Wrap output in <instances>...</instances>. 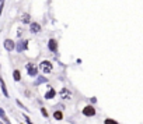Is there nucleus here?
<instances>
[{
    "mask_svg": "<svg viewBox=\"0 0 143 124\" xmlns=\"http://www.w3.org/2000/svg\"><path fill=\"white\" fill-rule=\"evenodd\" d=\"M41 82H46V78H44V77H39V78H38V80H37V82H35V84L38 85V84H41Z\"/></svg>",
    "mask_w": 143,
    "mask_h": 124,
    "instance_id": "nucleus-14",
    "label": "nucleus"
},
{
    "mask_svg": "<svg viewBox=\"0 0 143 124\" xmlns=\"http://www.w3.org/2000/svg\"><path fill=\"white\" fill-rule=\"evenodd\" d=\"M83 113H84V116H94L96 114V109H94L93 106H86V108L83 109Z\"/></svg>",
    "mask_w": 143,
    "mask_h": 124,
    "instance_id": "nucleus-2",
    "label": "nucleus"
},
{
    "mask_svg": "<svg viewBox=\"0 0 143 124\" xmlns=\"http://www.w3.org/2000/svg\"><path fill=\"white\" fill-rule=\"evenodd\" d=\"M41 112H42V114H44L45 117L48 116V112H46V110H45V109H41Z\"/></svg>",
    "mask_w": 143,
    "mask_h": 124,
    "instance_id": "nucleus-15",
    "label": "nucleus"
},
{
    "mask_svg": "<svg viewBox=\"0 0 143 124\" xmlns=\"http://www.w3.org/2000/svg\"><path fill=\"white\" fill-rule=\"evenodd\" d=\"M39 67H41V70L44 71V73H51L52 71V64H51V61H42V63L39 64Z\"/></svg>",
    "mask_w": 143,
    "mask_h": 124,
    "instance_id": "nucleus-1",
    "label": "nucleus"
},
{
    "mask_svg": "<svg viewBox=\"0 0 143 124\" xmlns=\"http://www.w3.org/2000/svg\"><path fill=\"white\" fill-rule=\"evenodd\" d=\"M48 47H49L51 52H56V50H58V43H56V40H55V39H51L49 43H48Z\"/></svg>",
    "mask_w": 143,
    "mask_h": 124,
    "instance_id": "nucleus-4",
    "label": "nucleus"
},
{
    "mask_svg": "<svg viewBox=\"0 0 143 124\" xmlns=\"http://www.w3.org/2000/svg\"><path fill=\"white\" fill-rule=\"evenodd\" d=\"M39 31H41V25H39V24H38V22H32V24H31V32H39Z\"/></svg>",
    "mask_w": 143,
    "mask_h": 124,
    "instance_id": "nucleus-6",
    "label": "nucleus"
},
{
    "mask_svg": "<svg viewBox=\"0 0 143 124\" xmlns=\"http://www.w3.org/2000/svg\"><path fill=\"white\" fill-rule=\"evenodd\" d=\"M27 70H28V74L31 75V77H35V75H37V73H38V70H37V68L34 67L31 63H28V64H27Z\"/></svg>",
    "mask_w": 143,
    "mask_h": 124,
    "instance_id": "nucleus-3",
    "label": "nucleus"
},
{
    "mask_svg": "<svg viewBox=\"0 0 143 124\" xmlns=\"http://www.w3.org/2000/svg\"><path fill=\"white\" fill-rule=\"evenodd\" d=\"M55 96V89H49V91L45 94V99H52Z\"/></svg>",
    "mask_w": 143,
    "mask_h": 124,
    "instance_id": "nucleus-8",
    "label": "nucleus"
},
{
    "mask_svg": "<svg viewBox=\"0 0 143 124\" xmlns=\"http://www.w3.org/2000/svg\"><path fill=\"white\" fill-rule=\"evenodd\" d=\"M2 89H3V94H4V96H9L7 89H6V84H4V81H3V80H2Z\"/></svg>",
    "mask_w": 143,
    "mask_h": 124,
    "instance_id": "nucleus-12",
    "label": "nucleus"
},
{
    "mask_svg": "<svg viewBox=\"0 0 143 124\" xmlns=\"http://www.w3.org/2000/svg\"><path fill=\"white\" fill-rule=\"evenodd\" d=\"M27 49V40H21V42L18 43V46H17V50L18 52H23Z\"/></svg>",
    "mask_w": 143,
    "mask_h": 124,
    "instance_id": "nucleus-7",
    "label": "nucleus"
},
{
    "mask_svg": "<svg viewBox=\"0 0 143 124\" xmlns=\"http://www.w3.org/2000/svg\"><path fill=\"white\" fill-rule=\"evenodd\" d=\"M4 47L7 50H13V49H14V42H13V40H10V39H6L4 40Z\"/></svg>",
    "mask_w": 143,
    "mask_h": 124,
    "instance_id": "nucleus-5",
    "label": "nucleus"
},
{
    "mask_svg": "<svg viewBox=\"0 0 143 124\" xmlns=\"http://www.w3.org/2000/svg\"><path fill=\"white\" fill-rule=\"evenodd\" d=\"M104 124H118V123L115 121V120H112V119H107V120H105V123H104Z\"/></svg>",
    "mask_w": 143,
    "mask_h": 124,
    "instance_id": "nucleus-13",
    "label": "nucleus"
},
{
    "mask_svg": "<svg viewBox=\"0 0 143 124\" xmlns=\"http://www.w3.org/2000/svg\"><path fill=\"white\" fill-rule=\"evenodd\" d=\"M21 21H23L24 24H28V22H30V14H24V15L21 17Z\"/></svg>",
    "mask_w": 143,
    "mask_h": 124,
    "instance_id": "nucleus-10",
    "label": "nucleus"
},
{
    "mask_svg": "<svg viewBox=\"0 0 143 124\" xmlns=\"http://www.w3.org/2000/svg\"><path fill=\"white\" fill-rule=\"evenodd\" d=\"M13 75H14V80H16V81H20V80H21V75H20V71H18V70H16Z\"/></svg>",
    "mask_w": 143,
    "mask_h": 124,
    "instance_id": "nucleus-11",
    "label": "nucleus"
},
{
    "mask_svg": "<svg viewBox=\"0 0 143 124\" xmlns=\"http://www.w3.org/2000/svg\"><path fill=\"white\" fill-rule=\"evenodd\" d=\"M53 117L56 120H62V119H63V114H62V112H55L53 113Z\"/></svg>",
    "mask_w": 143,
    "mask_h": 124,
    "instance_id": "nucleus-9",
    "label": "nucleus"
}]
</instances>
